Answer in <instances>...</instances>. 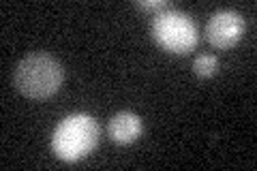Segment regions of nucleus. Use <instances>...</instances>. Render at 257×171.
<instances>
[{
	"label": "nucleus",
	"instance_id": "f257e3e1",
	"mask_svg": "<svg viewBox=\"0 0 257 171\" xmlns=\"http://www.w3.org/2000/svg\"><path fill=\"white\" fill-rule=\"evenodd\" d=\"M64 81L62 64L50 54H30L15 69V86L30 99H47L60 90Z\"/></svg>",
	"mask_w": 257,
	"mask_h": 171
},
{
	"label": "nucleus",
	"instance_id": "f03ea898",
	"mask_svg": "<svg viewBox=\"0 0 257 171\" xmlns=\"http://www.w3.org/2000/svg\"><path fill=\"white\" fill-rule=\"evenodd\" d=\"M101 128L99 122L88 113H71L67 116L52 135V148L56 156L62 160H79L88 156L99 143Z\"/></svg>",
	"mask_w": 257,
	"mask_h": 171
},
{
	"label": "nucleus",
	"instance_id": "7ed1b4c3",
	"mask_svg": "<svg viewBox=\"0 0 257 171\" xmlns=\"http://www.w3.org/2000/svg\"><path fill=\"white\" fill-rule=\"evenodd\" d=\"M152 37L165 52L172 54H189L197 45V26L187 13L165 9L159 11L152 20Z\"/></svg>",
	"mask_w": 257,
	"mask_h": 171
},
{
	"label": "nucleus",
	"instance_id": "20e7f679",
	"mask_svg": "<svg viewBox=\"0 0 257 171\" xmlns=\"http://www.w3.org/2000/svg\"><path fill=\"white\" fill-rule=\"evenodd\" d=\"M244 35V20L238 11L223 9L216 11L206 24V39L208 43L219 47V50H229L234 47Z\"/></svg>",
	"mask_w": 257,
	"mask_h": 171
},
{
	"label": "nucleus",
	"instance_id": "39448f33",
	"mask_svg": "<svg viewBox=\"0 0 257 171\" xmlns=\"http://www.w3.org/2000/svg\"><path fill=\"white\" fill-rule=\"evenodd\" d=\"M142 135V120L133 111H118L109 120V137L116 143H133Z\"/></svg>",
	"mask_w": 257,
	"mask_h": 171
},
{
	"label": "nucleus",
	"instance_id": "423d86ee",
	"mask_svg": "<svg viewBox=\"0 0 257 171\" xmlns=\"http://www.w3.org/2000/svg\"><path fill=\"white\" fill-rule=\"evenodd\" d=\"M193 71H195V75H199V77H210L219 71V58L212 54L197 56L195 62H193Z\"/></svg>",
	"mask_w": 257,
	"mask_h": 171
},
{
	"label": "nucleus",
	"instance_id": "0eeeda50",
	"mask_svg": "<svg viewBox=\"0 0 257 171\" xmlns=\"http://www.w3.org/2000/svg\"><path fill=\"white\" fill-rule=\"evenodd\" d=\"M135 7L142 11H165L170 3L167 0H140V3H135Z\"/></svg>",
	"mask_w": 257,
	"mask_h": 171
}]
</instances>
